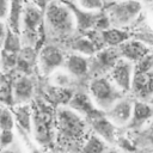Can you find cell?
Wrapping results in <instances>:
<instances>
[{
  "label": "cell",
  "instance_id": "obj_1",
  "mask_svg": "<svg viewBox=\"0 0 153 153\" xmlns=\"http://www.w3.org/2000/svg\"><path fill=\"white\" fill-rule=\"evenodd\" d=\"M87 120L67 105L57 109L55 114V139L65 152L76 151L79 153L84 141L88 136Z\"/></svg>",
  "mask_w": 153,
  "mask_h": 153
},
{
  "label": "cell",
  "instance_id": "obj_2",
  "mask_svg": "<svg viewBox=\"0 0 153 153\" xmlns=\"http://www.w3.org/2000/svg\"><path fill=\"white\" fill-rule=\"evenodd\" d=\"M44 30L55 41H69L78 31L74 14L67 2L51 0L44 10Z\"/></svg>",
  "mask_w": 153,
  "mask_h": 153
},
{
  "label": "cell",
  "instance_id": "obj_3",
  "mask_svg": "<svg viewBox=\"0 0 153 153\" xmlns=\"http://www.w3.org/2000/svg\"><path fill=\"white\" fill-rule=\"evenodd\" d=\"M44 30V10L38 7L30 0H25L22 26H20V37L23 45L32 47L37 49L38 41H41L42 32Z\"/></svg>",
  "mask_w": 153,
  "mask_h": 153
},
{
  "label": "cell",
  "instance_id": "obj_4",
  "mask_svg": "<svg viewBox=\"0 0 153 153\" xmlns=\"http://www.w3.org/2000/svg\"><path fill=\"white\" fill-rule=\"evenodd\" d=\"M87 92L91 96L94 105L104 112L109 110L117 100L127 96L114 84L108 74L91 78L87 84Z\"/></svg>",
  "mask_w": 153,
  "mask_h": 153
},
{
  "label": "cell",
  "instance_id": "obj_5",
  "mask_svg": "<svg viewBox=\"0 0 153 153\" xmlns=\"http://www.w3.org/2000/svg\"><path fill=\"white\" fill-rule=\"evenodd\" d=\"M106 13L111 26L127 29L135 24L143 12L142 0H120L105 5Z\"/></svg>",
  "mask_w": 153,
  "mask_h": 153
},
{
  "label": "cell",
  "instance_id": "obj_6",
  "mask_svg": "<svg viewBox=\"0 0 153 153\" xmlns=\"http://www.w3.org/2000/svg\"><path fill=\"white\" fill-rule=\"evenodd\" d=\"M53 118V114L47 106L37 105L32 110V133L37 143L42 147H48L53 143V127H55Z\"/></svg>",
  "mask_w": 153,
  "mask_h": 153
},
{
  "label": "cell",
  "instance_id": "obj_7",
  "mask_svg": "<svg viewBox=\"0 0 153 153\" xmlns=\"http://www.w3.org/2000/svg\"><path fill=\"white\" fill-rule=\"evenodd\" d=\"M66 55L55 43L44 44L37 53V65L42 74L51 75L59 68L63 67Z\"/></svg>",
  "mask_w": 153,
  "mask_h": 153
},
{
  "label": "cell",
  "instance_id": "obj_8",
  "mask_svg": "<svg viewBox=\"0 0 153 153\" xmlns=\"http://www.w3.org/2000/svg\"><path fill=\"white\" fill-rule=\"evenodd\" d=\"M134 74V62L123 57L118 59V61L108 73L114 84L126 94H128L133 88Z\"/></svg>",
  "mask_w": 153,
  "mask_h": 153
},
{
  "label": "cell",
  "instance_id": "obj_9",
  "mask_svg": "<svg viewBox=\"0 0 153 153\" xmlns=\"http://www.w3.org/2000/svg\"><path fill=\"white\" fill-rule=\"evenodd\" d=\"M121 59L118 48L116 47H106L98 50L91 57V66H90V74L93 76L104 75L110 72L114 65Z\"/></svg>",
  "mask_w": 153,
  "mask_h": 153
},
{
  "label": "cell",
  "instance_id": "obj_10",
  "mask_svg": "<svg viewBox=\"0 0 153 153\" xmlns=\"http://www.w3.org/2000/svg\"><path fill=\"white\" fill-rule=\"evenodd\" d=\"M87 123L92 133L102 137L108 145H114L117 142V127L106 117L104 111L98 112L97 115L87 118Z\"/></svg>",
  "mask_w": 153,
  "mask_h": 153
},
{
  "label": "cell",
  "instance_id": "obj_11",
  "mask_svg": "<svg viewBox=\"0 0 153 153\" xmlns=\"http://www.w3.org/2000/svg\"><path fill=\"white\" fill-rule=\"evenodd\" d=\"M133 108L134 99L124 96L120 100H117L109 110L105 111L106 117L120 129L128 127L133 117Z\"/></svg>",
  "mask_w": 153,
  "mask_h": 153
},
{
  "label": "cell",
  "instance_id": "obj_12",
  "mask_svg": "<svg viewBox=\"0 0 153 153\" xmlns=\"http://www.w3.org/2000/svg\"><path fill=\"white\" fill-rule=\"evenodd\" d=\"M67 106L69 109L74 110L75 112L80 114L81 116H84L86 120L97 115L98 112H100V110L94 105L88 92H84V91L74 92L72 94Z\"/></svg>",
  "mask_w": 153,
  "mask_h": 153
},
{
  "label": "cell",
  "instance_id": "obj_13",
  "mask_svg": "<svg viewBox=\"0 0 153 153\" xmlns=\"http://www.w3.org/2000/svg\"><path fill=\"white\" fill-rule=\"evenodd\" d=\"M91 57L78 53H69L66 55L63 68L67 71L74 79H84L90 74Z\"/></svg>",
  "mask_w": 153,
  "mask_h": 153
},
{
  "label": "cell",
  "instance_id": "obj_14",
  "mask_svg": "<svg viewBox=\"0 0 153 153\" xmlns=\"http://www.w3.org/2000/svg\"><path fill=\"white\" fill-rule=\"evenodd\" d=\"M152 120H153V104L146 100L134 99L133 117L127 128L140 129V128H143Z\"/></svg>",
  "mask_w": 153,
  "mask_h": 153
},
{
  "label": "cell",
  "instance_id": "obj_15",
  "mask_svg": "<svg viewBox=\"0 0 153 153\" xmlns=\"http://www.w3.org/2000/svg\"><path fill=\"white\" fill-rule=\"evenodd\" d=\"M35 93V85L29 75L20 74L13 80V98L16 104L29 103Z\"/></svg>",
  "mask_w": 153,
  "mask_h": 153
},
{
  "label": "cell",
  "instance_id": "obj_16",
  "mask_svg": "<svg viewBox=\"0 0 153 153\" xmlns=\"http://www.w3.org/2000/svg\"><path fill=\"white\" fill-rule=\"evenodd\" d=\"M117 48L121 57L127 59L131 62L142 60L147 54V47L140 39H128Z\"/></svg>",
  "mask_w": 153,
  "mask_h": 153
},
{
  "label": "cell",
  "instance_id": "obj_17",
  "mask_svg": "<svg viewBox=\"0 0 153 153\" xmlns=\"http://www.w3.org/2000/svg\"><path fill=\"white\" fill-rule=\"evenodd\" d=\"M68 47L72 50V53H78L87 57H92L98 51L96 43L85 33H81L76 37H72L69 39Z\"/></svg>",
  "mask_w": 153,
  "mask_h": 153
},
{
  "label": "cell",
  "instance_id": "obj_18",
  "mask_svg": "<svg viewBox=\"0 0 153 153\" xmlns=\"http://www.w3.org/2000/svg\"><path fill=\"white\" fill-rule=\"evenodd\" d=\"M13 115L16 118V124L20 128L22 131L29 134L32 131V109L26 104H16Z\"/></svg>",
  "mask_w": 153,
  "mask_h": 153
},
{
  "label": "cell",
  "instance_id": "obj_19",
  "mask_svg": "<svg viewBox=\"0 0 153 153\" xmlns=\"http://www.w3.org/2000/svg\"><path fill=\"white\" fill-rule=\"evenodd\" d=\"M102 39L105 47H120L126 41L130 39V35L126 29L120 27H109L104 31H100Z\"/></svg>",
  "mask_w": 153,
  "mask_h": 153
},
{
  "label": "cell",
  "instance_id": "obj_20",
  "mask_svg": "<svg viewBox=\"0 0 153 153\" xmlns=\"http://www.w3.org/2000/svg\"><path fill=\"white\" fill-rule=\"evenodd\" d=\"M25 0H11L10 12L6 20V24L10 30L20 35V26H22V18L24 12Z\"/></svg>",
  "mask_w": 153,
  "mask_h": 153
},
{
  "label": "cell",
  "instance_id": "obj_21",
  "mask_svg": "<svg viewBox=\"0 0 153 153\" xmlns=\"http://www.w3.org/2000/svg\"><path fill=\"white\" fill-rule=\"evenodd\" d=\"M106 149L108 143L94 133H91L84 141L79 153H104Z\"/></svg>",
  "mask_w": 153,
  "mask_h": 153
},
{
  "label": "cell",
  "instance_id": "obj_22",
  "mask_svg": "<svg viewBox=\"0 0 153 153\" xmlns=\"http://www.w3.org/2000/svg\"><path fill=\"white\" fill-rule=\"evenodd\" d=\"M73 76L67 71H56L51 74V81L54 86L62 87V88H71L73 84Z\"/></svg>",
  "mask_w": 153,
  "mask_h": 153
},
{
  "label": "cell",
  "instance_id": "obj_23",
  "mask_svg": "<svg viewBox=\"0 0 153 153\" xmlns=\"http://www.w3.org/2000/svg\"><path fill=\"white\" fill-rule=\"evenodd\" d=\"M74 4L85 10V11H90V12H100L104 11L105 8V0H74Z\"/></svg>",
  "mask_w": 153,
  "mask_h": 153
},
{
  "label": "cell",
  "instance_id": "obj_24",
  "mask_svg": "<svg viewBox=\"0 0 153 153\" xmlns=\"http://www.w3.org/2000/svg\"><path fill=\"white\" fill-rule=\"evenodd\" d=\"M16 126V118L13 111L8 108H2L0 115V130H13Z\"/></svg>",
  "mask_w": 153,
  "mask_h": 153
},
{
  "label": "cell",
  "instance_id": "obj_25",
  "mask_svg": "<svg viewBox=\"0 0 153 153\" xmlns=\"http://www.w3.org/2000/svg\"><path fill=\"white\" fill-rule=\"evenodd\" d=\"M140 142L143 145L153 146V120L148 122L141 130V136H140Z\"/></svg>",
  "mask_w": 153,
  "mask_h": 153
},
{
  "label": "cell",
  "instance_id": "obj_26",
  "mask_svg": "<svg viewBox=\"0 0 153 153\" xmlns=\"http://www.w3.org/2000/svg\"><path fill=\"white\" fill-rule=\"evenodd\" d=\"M14 142V133L13 130H0V146L1 149L8 148Z\"/></svg>",
  "mask_w": 153,
  "mask_h": 153
},
{
  "label": "cell",
  "instance_id": "obj_27",
  "mask_svg": "<svg viewBox=\"0 0 153 153\" xmlns=\"http://www.w3.org/2000/svg\"><path fill=\"white\" fill-rule=\"evenodd\" d=\"M11 0H0V20L6 22L10 12Z\"/></svg>",
  "mask_w": 153,
  "mask_h": 153
},
{
  "label": "cell",
  "instance_id": "obj_28",
  "mask_svg": "<svg viewBox=\"0 0 153 153\" xmlns=\"http://www.w3.org/2000/svg\"><path fill=\"white\" fill-rule=\"evenodd\" d=\"M7 30H8V26H7L6 22L0 20V44H2V42H4L5 37H6Z\"/></svg>",
  "mask_w": 153,
  "mask_h": 153
},
{
  "label": "cell",
  "instance_id": "obj_29",
  "mask_svg": "<svg viewBox=\"0 0 153 153\" xmlns=\"http://www.w3.org/2000/svg\"><path fill=\"white\" fill-rule=\"evenodd\" d=\"M32 1L33 4H36L38 7H41L42 10H45V7L48 6V4L51 1V0H30Z\"/></svg>",
  "mask_w": 153,
  "mask_h": 153
},
{
  "label": "cell",
  "instance_id": "obj_30",
  "mask_svg": "<svg viewBox=\"0 0 153 153\" xmlns=\"http://www.w3.org/2000/svg\"><path fill=\"white\" fill-rule=\"evenodd\" d=\"M148 24H149V26L153 29V7L149 10V12H148Z\"/></svg>",
  "mask_w": 153,
  "mask_h": 153
},
{
  "label": "cell",
  "instance_id": "obj_31",
  "mask_svg": "<svg viewBox=\"0 0 153 153\" xmlns=\"http://www.w3.org/2000/svg\"><path fill=\"white\" fill-rule=\"evenodd\" d=\"M30 153H44L41 148H38V147H35V146H31L30 147Z\"/></svg>",
  "mask_w": 153,
  "mask_h": 153
},
{
  "label": "cell",
  "instance_id": "obj_32",
  "mask_svg": "<svg viewBox=\"0 0 153 153\" xmlns=\"http://www.w3.org/2000/svg\"><path fill=\"white\" fill-rule=\"evenodd\" d=\"M0 153H18L16 149H13V148H11V147H8V148H4V149H1L0 151Z\"/></svg>",
  "mask_w": 153,
  "mask_h": 153
},
{
  "label": "cell",
  "instance_id": "obj_33",
  "mask_svg": "<svg viewBox=\"0 0 153 153\" xmlns=\"http://www.w3.org/2000/svg\"><path fill=\"white\" fill-rule=\"evenodd\" d=\"M104 153H123V152H121L118 149H115V148H108Z\"/></svg>",
  "mask_w": 153,
  "mask_h": 153
},
{
  "label": "cell",
  "instance_id": "obj_34",
  "mask_svg": "<svg viewBox=\"0 0 153 153\" xmlns=\"http://www.w3.org/2000/svg\"><path fill=\"white\" fill-rule=\"evenodd\" d=\"M148 102H149L151 104H153V94H152V96L149 97V99H148Z\"/></svg>",
  "mask_w": 153,
  "mask_h": 153
},
{
  "label": "cell",
  "instance_id": "obj_35",
  "mask_svg": "<svg viewBox=\"0 0 153 153\" xmlns=\"http://www.w3.org/2000/svg\"><path fill=\"white\" fill-rule=\"evenodd\" d=\"M135 153H153V152H148V151H140V152H135Z\"/></svg>",
  "mask_w": 153,
  "mask_h": 153
},
{
  "label": "cell",
  "instance_id": "obj_36",
  "mask_svg": "<svg viewBox=\"0 0 153 153\" xmlns=\"http://www.w3.org/2000/svg\"><path fill=\"white\" fill-rule=\"evenodd\" d=\"M115 1H120V0H105L106 4H109V2H115Z\"/></svg>",
  "mask_w": 153,
  "mask_h": 153
},
{
  "label": "cell",
  "instance_id": "obj_37",
  "mask_svg": "<svg viewBox=\"0 0 153 153\" xmlns=\"http://www.w3.org/2000/svg\"><path fill=\"white\" fill-rule=\"evenodd\" d=\"M62 1H65V2H74V0H62Z\"/></svg>",
  "mask_w": 153,
  "mask_h": 153
},
{
  "label": "cell",
  "instance_id": "obj_38",
  "mask_svg": "<svg viewBox=\"0 0 153 153\" xmlns=\"http://www.w3.org/2000/svg\"><path fill=\"white\" fill-rule=\"evenodd\" d=\"M1 51H2V49H1V44H0V61H1Z\"/></svg>",
  "mask_w": 153,
  "mask_h": 153
},
{
  "label": "cell",
  "instance_id": "obj_39",
  "mask_svg": "<svg viewBox=\"0 0 153 153\" xmlns=\"http://www.w3.org/2000/svg\"><path fill=\"white\" fill-rule=\"evenodd\" d=\"M1 110H2V106H1V108H0V115H1Z\"/></svg>",
  "mask_w": 153,
  "mask_h": 153
},
{
  "label": "cell",
  "instance_id": "obj_40",
  "mask_svg": "<svg viewBox=\"0 0 153 153\" xmlns=\"http://www.w3.org/2000/svg\"><path fill=\"white\" fill-rule=\"evenodd\" d=\"M0 108H1V102H0Z\"/></svg>",
  "mask_w": 153,
  "mask_h": 153
},
{
  "label": "cell",
  "instance_id": "obj_41",
  "mask_svg": "<svg viewBox=\"0 0 153 153\" xmlns=\"http://www.w3.org/2000/svg\"><path fill=\"white\" fill-rule=\"evenodd\" d=\"M0 151H1V146H0Z\"/></svg>",
  "mask_w": 153,
  "mask_h": 153
}]
</instances>
